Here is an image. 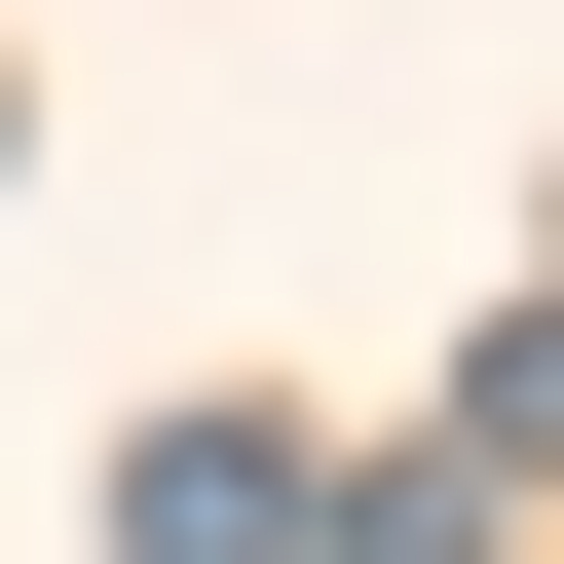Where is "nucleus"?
<instances>
[{"label": "nucleus", "mask_w": 564, "mask_h": 564, "mask_svg": "<svg viewBox=\"0 0 564 564\" xmlns=\"http://www.w3.org/2000/svg\"><path fill=\"white\" fill-rule=\"evenodd\" d=\"M113 527H151V564H302L339 489H302V452H263V414H151V452H113Z\"/></svg>", "instance_id": "f257e3e1"}, {"label": "nucleus", "mask_w": 564, "mask_h": 564, "mask_svg": "<svg viewBox=\"0 0 564 564\" xmlns=\"http://www.w3.org/2000/svg\"><path fill=\"white\" fill-rule=\"evenodd\" d=\"M452 489H564V302H527V339L452 377Z\"/></svg>", "instance_id": "f03ea898"}, {"label": "nucleus", "mask_w": 564, "mask_h": 564, "mask_svg": "<svg viewBox=\"0 0 564 564\" xmlns=\"http://www.w3.org/2000/svg\"><path fill=\"white\" fill-rule=\"evenodd\" d=\"M302 564H489V489H452V452H377V489H339Z\"/></svg>", "instance_id": "7ed1b4c3"}]
</instances>
